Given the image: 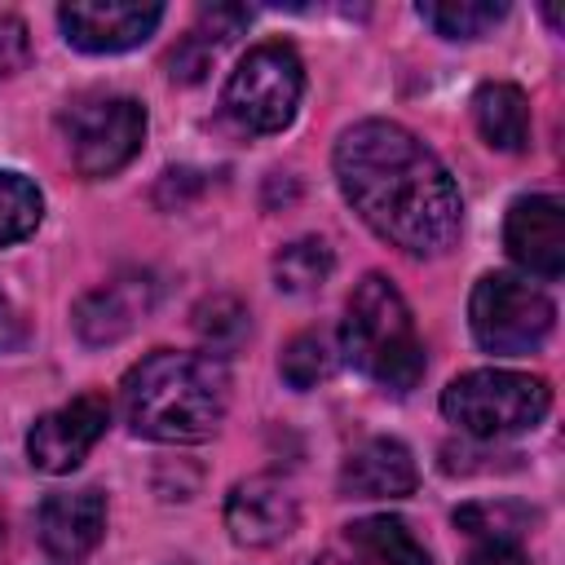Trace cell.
Returning a JSON list of instances; mask_svg holds the SVG:
<instances>
[{"label":"cell","instance_id":"6da1fadb","mask_svg":"<svg viewBox=\"0 0 565 565\" xmlns=\"http://www.w3.org/2000/svg\"><path fill=\"white\" fill-rule=\"evenodd\" d=\"M335 181L349 207L406 256H446L463 225L450 168L402 124L362 119L335 141Z\"/></svg>","mask_w":565,"mask_h":565},{"label":"cell","instance_id":"7a4b0ae2","mask_svg":"<svg viewBox=\"0 0 565 565\" xmlns=\"http://www.w3.org/2000/svg\"><path fill=\"white\" fill-rule=\"evenodd\" d=\"M230 406V375L212 353H146L119 384L124 424L150 441H203L221 428Z\"/></svg>","mask_w":565,"mask_h":565},{"label":"cell","instance_id":"3957f363","mask_svg":"<svg viewBox=\"0 0 565 565\" xmlns=\"http://www.w3.org/2000/svg\"><path fill=\"white\" fill-rule=\"evenodd\" d=\"M340 353L353 371L397 397L424 380V340L415 335L402 291L384 274H366L353 287L340 322Z\"/></svg>","mask_w":565,"mask_h":565},{"label":"cell","instance_id":"277c9868","mask_svg":"<svg viewBox=\"0 0 565 565\" xmlns=\"http://www.w3.org/2000/svg\"><path fill=\"white\" fill-rule=\"evenodd\" d=\"M552 411V388L539 375L525 371H499V366H481V371H463L441 388V415L477 437V441H499V437H516L543 424V415Z\"/></svg>","mask_w":565,"mask_h":565},{"label":"cell","instance_id":"5b68a950","mask_svg":"<svg viewBox=\"0 0 565 565\" xmlns=\"http://www.w3.org/2000/svg\"><path fill=\"white\" fill-rule=\"evenodd\" d=\"M305 93V66L291 44L269 40L243 53V62L230 71L221 106L243 132H282L296 119Z\"/></svg>","mask_w":565,"mask_h":565},{"label":"cell","instance_id":"8992f818","mask_svg":"<svg viewBox=\"0 0 565 565\" xmlns=\"http://www.w3.org/2000/svg\"><path fill=\"white\" fill-rule=\"evenodd\" d=\"M552 322H556V305L530 278L503 269L477 278L468 300V327L486 353H503V358L534 353L552 335Z\"/></svg>","mask_w":565,"mask_h":565},{"label":"cell","instance_id":"52a82bcc","mask_svg":"<svg viewBox=\"0 0 565 565\" xmlns=\"http://www.w3.org/2000/svg\"><path fill=\"white\" fill-rule=\"evenodd\" d=\"M57 128L66 137V150L79 177H110L141 150L146 106L119 93H88L62 110Z\"/></svg>","mask_w":565,"mask_h":565},{"label":"cell","instance_id":"ba28073f","mask_svg":"<svg viewBox=\"0 0 565 565\" xmlns=\"http://www.w3.org/2000/svg\"><path fill=\"white\" fill-rule=\"evenodd\" d=\"M110 402L102 393H79L53 411H44L26 433V455L40 472H71L88 459V450L106 437Z\"/></svg>","mask_w":565,"mask_h":565},{"label":"cell","instance_id":"9c48e42d","mask_svg":"<svg viewBox=\"0 0 565 565\" xmlns=\"http://www.w3.org/2000/svg\"><path fill=\"white\" fill-rule=\"evenodd\" d=\"M66 44L79 53H124L154 35L163 4L154 0H66L57 9Z\"/></svg>","mask_w":565,"mask_h":565},{"label":"cell","instance_id":"30bf717a","mask_svg":"<svg viewBox=\"0 0 565 565\" xmlns=\"http://www.w3.org/2000/svg\"><path fill=\"white\" fill-rule=\"evenodd\" d=\"M503 247L521 269L539 278H561L565 274V203L556 194L516 199L503 221Z\"/></svg>","mask_w":565,"mask_h":565},{"label":"cell","instance_id":"8fae6325","mask_svg":"<svg viewBox=\"0 0 565 565\" xmlns=\"http://www.w3.org/2000/svg\"><path fill=\"white\" fill-rule=\"evenodd\" d=\"M300 521L296 494L278 477H247L225 499V530L238 547H274Z\"/></svg>","mask_w":565,"mask_h":565},{"label":"cell","instance_id":"7c38bea8","mask_svg":"<svg viewBox=\"0 0 565 565\" xmlns=\"http://www.w3.org/2000/svg\"><path fill=\"white\" fill-rule=\"evenodd\" d=\"M154 305V278L150 274H119L102 287H93L88 296H79L75 305V331L84 344H115L124 340L137 318H146Z\"/></svg>","mask_w":565,"mask_h":565},{"label":"cell","instance_id":"4fadbf2b","mask_svg":"<svg viewBox=\"0 0 565 565\" xmlns=\"http://www.w3.org/2000/svg\"><path fill=\"white\" fill-rule=\"evenodd\" d=\"M40 543L57 561L88 556L106 534V494L102 490H57L40 503Z\"/></svg>","mask_w":565,"mask_h":565},{"label":"cell","instance_id":"5bb4252c","mask_svg":"<svg viewBox=\"0 0 565 565\" xmlns=\"http://www.w3.org/2000/svg\"><path fill=\"white\" fill-rule=\"evenodd\" d=\"M415 481V455L397 437H371L353 446L340 468V490L349 499H406Z\"/></svg>","mask_w":565,"mask_h":565},{"label":"cell","instance_id":"9a60e30c","mask_svg":"<svg viewBox=\"0 0 565 565\" xmlns=\"http://www.w3.org/2000/svg\"><path fill=\"white\" fill-rule=\"evenodd\" d=\"M472 119L490 150L516 154L530 146V97L508 79H490L472 93Z\"/></svg>","mask_w":565,"mask_h":565},{"label":"cell","instance_id":"2e32d148","mask_svg":"<svg viewBox=\"0 0 565 565\" xmlns=\"http://www.w3.org/2000/svg\"><path fill=\"white\" fill-rule=\"evenodd\" d=\"M349 543L371 565H433L428 547L402 516H362L349 525Z\"/></svg>","mask_w":565,"mask_h":565},{"label":"cell","instance_id":"e0dca14e","mask_svg":"<svg viewBox=\"0 0 565 565\" xmlns=\"http://www.w3.org/2000/svg\"><path fill=\"white\" fill-rule=\"evenodd\" d=\"M415 13L446 40H481L494 22L508 18L503 0H424Z\"/></svg>","mask_w":565,"mask_h":565},{"label":"cell","instance_id":"ac0fdd59","mask_svg":"<svg viewBox=\"0 0 565 565\" xmlns=\"http://www.w3.org/2000/svg\"><path fill=\"white\" fill-rule=\"evenodd\" d=\"M331 269H335V256H331V247L322 238H296V243L278 247V256H274V282L287 296L318 291L331 278Z\"/></svg>","mask_w":565,"mask_h":565},{"label":"cell","instance_id":"d6986e66","mask_svg":"<svg viewBox=\"0 0 565 565\" xmlns=\"http://www.w3.org/2000/svg\"><path fill=\"white\" fill-rule=\"evenodd\" d=\"M331 371H335V344L322 331H300L278 353V375L300 393L322 384V380H331Z\"/></svg>","mask_w":565,"mask_h":565},{"label":"cell","instance_id":"ffe728a7","mask_svg":"<svg viewBox=\"0 0 565 565\" xmlns=\"http://www.w3.org/2000/svg\"><path fill=\"white\" fill-rule=\"evenodd\" d=\"M252 318H247V305L238 296H207L199 309H194V331L199 340L212 349V358L221 353H234L247 335Z\"/></svg>","mask_w":565,"mask_h":565},{"label":"cell","instance_id":"44dd1931","mask_svg":"<svg viewBox=\"0 0 565 565\" xmlns=\"http://www.w3.org/2000/svg\"><path fill=\"white\" fill-rule=\"evenodd\" d=\"M40 216H44V194L35 190V181H26L22 172H0V247L35 234Z\"/></svg>","mask_w":565,"mask_h":565},{"label":"cell","instance_id":"7402d4cb","mask_svg":"<svg viewBox=\"0 0 565 565\" xmlns=\"http://www.w3.org/2000/svg\"><path fill=\"white\" fill-rule=\"evenodd\" d=\"M530 521H534V512L521 508V503H463L455 512V525L463 534H477V539H512V543H516V534Z\"/></svg>","mask_w":565,"mask_h":565},{"label":"cell","instance_id":"603a6c76","mask_svg":"<svg viewBox=\"0 0 565 565\" xmlns=\"http://www.w3.org/2000/svg\"><path fill=\"white\" fill-rule=\"evenodd\" d=\"M212 57H216V44H212L207 35L190 31V35L172 49V57H168V75L181 79V84H199V79L212 71Z\"/></svg>","mask_w":565,"mask_h":565},{"label":"cell","instance_id":"cb8c5ba5","mask_svg":"<svg viewBox=\"0 0 565 565\" xmlns=\"http://www.w3.org/2000/svg\"><path fill=\"white\" fill-rule=\"evenodd\" d=\"M26 62H31V35H26V22L13 18V13H0V79L18 75Z\"/></svg>","mask_w":565,"mask_h":565},{"label":"cell","instance_id":"d4e9b609","mask_svg":"<svg viewBox=\"0 0 565 565\" xmlns=\"http://www.w3.org/2000/svg\"><path fill=\"white\" fill-rule=\"evenodd\" d=\"M199 22L207 26L199 35H207L212 44H225V40H234L252 22V9H243V4H203L199 9Z\"/></svg>","mask_w":565,"mask_h":565},{"label":"cell","instance_id":"484cf974","mask_svg":"<svg viewBox=\"0 0 565 565\" xmlns=\"http://www.w3.org/2000/svg\"><path fill=\"white\" fill-rule=\"evenodd\" d=\"M463 565H530V556L521 552V543L512 539H481Z\"/></svg>","mask_w":565,"mask_h":565},{"label":"cell","instance_id":"4316f807","mask_svg":"<svg viewBox=\"0 0 565 565\" xmlns=\"http://www.w3.org/2000/svg\"><path fill=\"white\" fill-rule=\"evenodd\" d=\"M22 344V318H18V309L9 305V296L0 291V353L4 349H18Z\"/></svg>","mask_w":565,"mask_h":565},{"label":"cell","instance_id":"83f0119b","mask_svg":"<svg viewBox=\"0 0 565 565\" xmlns=\"http://www.w3.org/2000/svg\"><path fill=\"white\" fill-rule=\"evenodd\" d=\"M313 565H362V561L344 556V552H322V556H313Z\"/></svg>","mask_w":565,"mask_h":565}]
</instances>
